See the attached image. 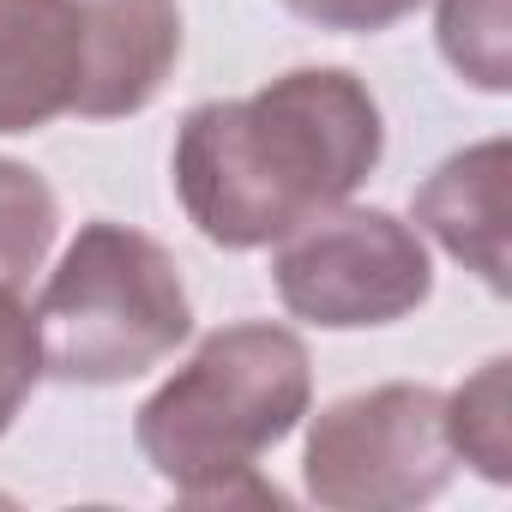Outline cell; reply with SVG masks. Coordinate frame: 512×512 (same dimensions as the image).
Wrapping results in <instances>:
<instances>
[{
  "instance_id": "obj_2",
  "label": "cell",
  "mask_w": 512,
  "mask_h": 512,
  "mask_svg": "<svg viewBox=\"0 0 512 512\" xmlns=\"http://www.w3.org/2000/svg\"><path fill=\"white\" fill-rule=\"evenodd\" d=\"M308 404L314 362L290 326H223L139 404V452L193 506H278L284 494L260 476V458Z\"/></svg>"
},
{
  "instance_id": "obj_7",
  "label": "cell",
  "mask_w": 512,
  "mask_h": 512,
  "mask_svg": "<svg viewBox=\"0 0 512 512\" xmlns=\"http://www.w3.org/2000/svg\"><path fill=\"white\" fill-rule=\"evenodd\" d=\"M79 0H0V133H37L79 103Z\"/></svg>"
},
{
  "instance_id": "obj_6",
  "label": "cell",
  "mask_w": 512,
  "mask_h": 512,
  "mask_svg": "<svg viewBox=\"0 0 512 512\" xmlns=\"http://www.w3.org/2000/svg\"><path fill=\"white\" fill-rule=\"evenodd\" d=\"M85 13V85L73 115L115 121L139 115L181 61L175 0H79Z\"/></svg>"
},
{
  "instance_id": "obj_3",
  "label": "cell",
  "mask_w": 512,
  "mask_h": 512,
  "mask_svg": "<svg viewBox=\"0 0 512 512\" xmlns=\"http://www.w3.org/2000/svg\"><path fill=\"white\" fill-rule=\"evenodd\" d=\"M37 332L55 380L121 386L151 374L193 332V308L163 241L97 217L49 272Z\"/></svg>"
},
{
  "instance_id": "obj_13",
  "label": "cell",
  "mask_w": 512,
  "mask_h": 512,
  "mask_svg": "<svg viewBox=\"0 0 512 512\" xmlns=\"http://www.w3.org/2000/svg\"><path fill=\"white\" fill-rule=\"evenodd\" d=\"M284 7L320 31H386V25L410 19L422 0H284Z\"/></svg>"
},
{
  "instance_id": "obj_9",
  "label": "cell",
  "mask_w": 512,
  "mask_h": 512,
  "mask_svg": "<svg viewBox=\"0 0 512 512\" xmlns=\"http://www.w3.org/2000/svg\"><path fill=\"white\" fill-rule=\"evenodd\" d=\"M55 229H61V211L49 181L13 157H0V290L19 296L31 272H43Z\"/></svg>"
},
{
  "instance_id": "obj_10",
  "label": "cell",
  "mask_w": 512,
  "mask_h": 512,
  "mask_svg": "<svg viewBox=\"0 0 512 512\" xmlns=\"http://www.w3.org/2000/svg\"><path fill=\"white\" fill-rule=\"evenodd\" d=\"M506 374L512 362L494 356L482 362L452 398H446V440H452V458L476 464L488 482H506L512 476V416H506Z\"/></svg>"
},
{
  "instance_id": "obj_11",
  "label": "cell",
  "mask_w": 512,
  "mask_h": 512,
  "mask_svg": "<svg viewBox=\"0 0 512 512\" xmlns=\"http://www.w3.org/2000/svg\"><path fill=\"white\" fill-rule=\"evenodd\" d=\"M440 55L476 85L506 91L512 85V43H506V0H440Z\"/></svg>"
},
{
  "instance_id": "obj_4",
  "label": "cell",
  "mask_w": 512,
  "mask_h": 512,
  "mask_svg": "<svg viewBox=\"0 0 512 512\" xmlns=\"http://www.w3.org/2000/svg\"><path fill=\"white\" fill-rule=\"evenodd\" d=\"M452 476L446 398L434 386H374L314 416L302 446V482L332 512H398L422 506Z\"/></svg>"
},
{
  "instance_id": "obj_5",
  "label": "cell",
  "mask_w": 512,
  "mask_h": 512,
  "mask_svg": "<svg viewBox=\"0 0 512 512\" xmlns=\"http://www.w3.org/2000/svg\"><path fill=\"white\" fill-rule=\"evenodd\" d=\"M272 284L296 320L326 332H362L416 314L434 290V266L422 235L392 211L332 205L284 235Z\"/></svg>"
},
{
  "instance_id": "obj_12",
  "label": "cell",
  "mask_w": 512,
  "mask_h": 512,
  "mask_svg": "<svg viewBox=\"0 0 512 512\" xmlns=\"http://www.w3.org/2000/svg\"><path fill=\"white\" fill-rule=\"evenodd\" d=\"M43 380V332H37V314L0 290V434L13 428V416L25 410L31 386Z\"/></svg>"
},
{
  "instance_id": "obj_8",
  "label": "cell",
  "mask_w": 512,
  "mask_h": 512,
  "mask_svg": "<svg viewBox=\"0 0 512 512\" xmlns=\"http://www.w3.org/2000/svg\"><path fill=\"white\" fill-rule=\"evenodd\" d=\"M506 175H512V145L482 139L446 157L416 187V223L494 296H506Z\"/></svg>"
},
{
  "instance_id": "obj_1",
  "label": "cell",
  "mask_w": 512,
  "mask_h": 512,
  "mask_svg": "<svg viewBox=\"0 0 512 512\" xmlns=\"http://www.w3.org/2000/svg\"><path fill=\"white\" fill-rule=\"evenodd\" d=\"M380 145V103L350 67H296L181 121L175 193L205 241L247 253L344 205L374 175Z\"/></svg>"
}]
</instances>
